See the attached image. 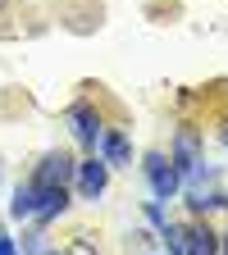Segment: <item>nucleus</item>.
<instances>
[{
	"label": "nucleus",
	"instance_id": "f257e3e1",
	"mask_svg": "<svg viewBox=\"0 0 228 255\" xmlns=\"http://www.w3.org/2000/svg\"><path fill=\"white\" fill-rule=\"evenodd\" d=\"M142 173H146V182L155 191V201H174L178 191H183V173H178V164H174L165 150H146Z\"/></svg>",
	"mask_w": 228,
	"mask_h": 255
},
{
	"label": "nucleus",
	"instance_id": "f03ea898",
	"mask_svg": "<svg viewBox=\"0 0 228 255\" xmlns=\"http://www.w3.org/2000/svg\"><path fill=\"white\" fill-rule=\"evenodd\" d=\"M64 123H69L73 128V141L82 146V150H91L96 155V141H101V110H96V101H87V96H82V101H73L69 105V114H64Z\"/></svg>",
	"mask_w": 228,
	"mask_h": 255
},
{
	"label": "nucleus",
	"instance_id": "7ed1b4c3",
	"mask_svg": "<svg viewBox=\"0 0 228 255\" xmlns=\"http://www.w3.org/2000/svg\"><path fill=\"white\" fill-rule=\"evenodd\" d=\"M73 169H78V159L69 155V150H50V155H41V164L32 169V187H69L73 182Z\"/></svg>",
	"mask_w": 228,
	"mask_h": 255
},
{
	"label": "nucleus",
	"instance_id": "20e7f679",
	"mask_svg": "<svg viewBox=\"0 0 228 255\" xmlns=\"http://www.w3.org/2000/svg\"><path fill=\"white\" fill-rule=\"evenodd\" d=\"M169 159L178 164L183 178H192V173L206 164V150H201V132H197V128H178V132H174V150H169Z\"/></svg>",
	"mask_w": 228,
	"mask_h": 255
},
{
	"label": "nucleus",
	"instance_id": "39448f33",
	"mask_svg": "<svg viewBox=\"0 0 228 255\" xmlns=\"http://www.w3.org/2000/svg\"><path fill=\"white\" fill-rule=\"evenodd\" d=\"M73 182H78V196L82 201H96L110 187V164H105L101 155H91V159H82V164L73 169Z\"/></svg>",
	"mask_w": 228,
	"mask_h": 255
},
{
	"label": "nucleus",
	"instance_id": "423d86ee",
	"mask_svg": "<svg viewBox=\"0 0 228 255\" xmlns=\"http://www.w3.org/2000/svg\"><path fill=\"white\" fill-rule=\"evenodd\" d=\"M96 155H101L110 169H133V146H128L123 128H101V141H96Z\"/></svg>",
	"mask_w": 228,
	"mask_h": 255
},
{
	"label": "nucleus",
	"instance_id": "0eeeda50",
	"mask_svg": "<svg viewBox=\"0 0 228 255\" xmlns=\"http://www.w3.org/2000/svg\"><path fill=\"white\" fill-rule=\"evenodd\" d=\"M183 246H187V255H219V233L210 228V219L183 223Z\"/></svg>",
	"mask_w": 228,
	"mask_h": 255
},
{
	"label": "nucleus",
	"instance_id": "6e6552de",
	"mask_svg": "<svg viewBox=\"0 0 228 255\" xmlns=\"http://www.w3.org/2000/svg\"><path fill=\"white\" fill-rule=\"evenodd\" d=\"M32 191H37V210H32V219H37L41 228L69 210V187H32Z\"/></svg>",
	"mask_w": 228,
	"mask_h": 255
},
{
	"label": "nucleus",
	"instance_id": "1a4fd4ad",
	"mask_svg": "<svg viewBox=\"0 0 228 255\" xmlns=\"http://www.w3.org/2000/svg\"><path fill=\"white\" fill-rule=\"evenodd\" d=\"M32 210H37V191H32V182H18L9 201V219H32Z\"/></svg>",
	"mask_w": 228,
	"mask_h": 255
},
{
	"label": "nucleus",
	"instance_id": "9d476101",
	"mask_svg": "<svg viewBox=\"0 0 228 255\" xmlns=\"http://www.w3.org/2000/svg\"><path fill=\"white\" fill-rule=\"evenodd\" d=\"M46 251H50V242H46V228H41V223L23 233V255H46Z\"/></svg>",
	"mask_w": 228,
	"mask_h": 255
},
{
	"label": "nucleus",
	"instance_id": "9b49d317",
	"mask_svg": "<svg viewBox=\"0 0 228 255\" xmlns=\"http://www.w3.org/2000/svg\"><path fill=\"white\" fill-rule=\"evenodd\" d=\"M160 237H165L169 255H187V246H183V223H165V228H160Z\"/></svg>",
	"mask_w": 228,
	"mask_h": 255
},
{
	"label": "nucleus",
	"instance_id": "f8f14e48",
	"mask_svg": "<svg viewBox=\"0 0 228 255\" xmlns=\"http://www.w3.org/2000/svg\"><path fill=\"white\" fill-rule=\"evenodd\" d=\"M146 219L155 223V228H165V223H169L165 219V201H146Z\"/></svg>",
	"mask_w": 228,
	"mask_h": 255
},
{
	"label": "nucleus",
	"instance_id": "ddd939ff",
	"mask_svg": "<svg viewBox=\"0 0 228 255\" xmlns=\"http://www.w3.org/2000/svg\"><path fill=\"white\" fill-rule=\"evenodd\" d=\"M0 255H18V251H14V237H9V233H0Z\"/></svg>",
	"mask_w": 228,
	"mask_h": 255
},
{
	"label": "nucleus",
	"instance_id": "4468645a",
	"mask_svg": "<svg viewBox=\"0 0 228 255\" xmlns=\"http://www.w3.org/2000/svg\"><path fill=\"white\" fill-rule=\"evenodd\" d=\"M69 255H91V242H87V233H82V242H73V251Z\"/></svg>",
	"mask_w": 228,
	"mask_h": 255
},
{
	"label": "nucleus",
	"instance_id": "2eb2a0df",
	"mask_svg": "<svg viewBox=\"0 0 228 255\" xmlns=\"http://www.w3.org/2000/svg\"><path fill=\"white\" fill-rule=\"evenodd\" d=\"M219 141H224V150H228V123H219Z\"/></svg>",
	"mask_w": 228,
	"mask_h": 255
},
{
	"label": "nucleus",
	"instance_id": "dca6fc26",
	"mask_svg": "<svg viewBox=\"0 0 228 255\" xmlns=\"http://www.w3.org/2000/svg\"><path fill=\"white\" fill-rule=\"evenodd\" d=\"M219 255H228V233H219Z\"/></svg>",
	"mask_w": 228,
	"mask_h": 255
},
{
	"label": "nucleus",
	"instance_id": "f3484780",
	"mask_svg": "<svg viewBox=\"0 0 228 255\" xmlns=\"http://www.w3.org/2000/svg\"><path fill=\"white\" fill-rule=\"evenodd\" d=\"M46 255H55V251H46Z\"/></svg>",
	"mask_w": 228,
	"mask_h": 255
}]
</instances>
